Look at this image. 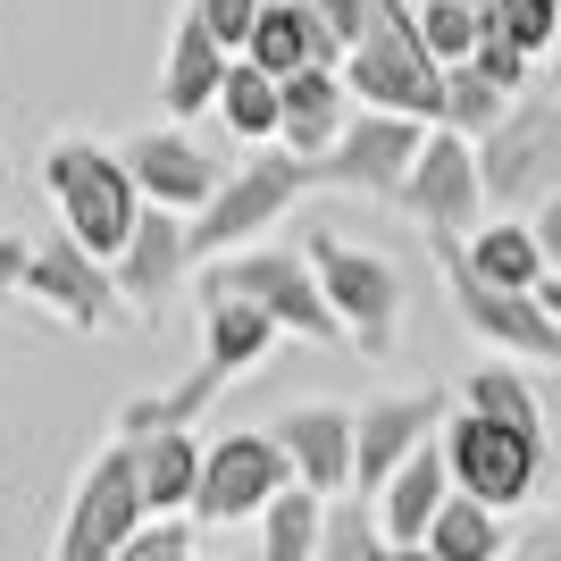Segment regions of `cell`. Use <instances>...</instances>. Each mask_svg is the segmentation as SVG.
Returning <instances> with one entry per match:
<instances>
[{
	"label": "cell",
	"instance_id": "cell-4",
	"mask_svg": "<svg viewBox=\"0 0 561 561\" xmlns=\"http://www.w3.org/2000/svg\"><path fill=\"white\" fill-rule=\"evenodd\" d=\"M302 260H310V277H319V294H328L344 344H360V360H386L394 335H402V268L386 252H360V243L328 234V227L302 234Z\"/></svg>",
	"mask_w": 561,
	"mask_h": 561
},
{
	"label": "cell",
	"instance_id": "cell-40",
	"mask_svg": "<svg viewBox=\"0 0 561 561\" xmlns=\"http://www.w3.org/2000/svg\"><path fill=\"white\" fill-rule=\"evenodd\" d=\"M553 101H561V43H553Z\"/></svg>",
	"mask_w": 561,
	"mask_h": 561
},
{
	"label": "cell",
	"instance_id": "cell-31",
	"mask_svg": "<svg viewBox=\"0 0 561 561\" xmlns=\"http://www.w3.org/2000/svg\"><path fill=\"white\" fill-rule=\"evenodd\" d=\"M319 561H394V545L377 537V512L360 494L328 503V545H319Z\"/></svg>",
	"mask_w": 561,
	"mask_h": 561
},
{
	"label": "cell",
	"instance_id": "cell-23",
	"mask_svg": "<svg viewBox=\"0 0 561 561\" xmlns=\"http://www.w3.org/2000/svg\"><path fill=\"white\" fill-rule=\"evenodd\" d=\"M461 252H469V268H478L494 294H537V285L553 277V268H545V243H537V227H528V218H494V227L469 234Z\"/></svg>",
	"mask_w": 561,
	"mask_h": 561
},
{
	"label": "cell",
	"instance_id": "cell-33",
	"mask_svg": "<svg viewBox=\"0 0 561 561\" xmlns=\"http://www.w3.org/2000/svg\"><path fill=\"white\" fill-rule=\"evenodd\" d=\"M260 9H268V0H193V18L210 25V43L227 50V59H243V50H252V34H260Z\"/></svg>",
	"mask_w": 561,
	"mask_h": 561
},
{
	"label": "cell",
	"instance_id": "cell-13",
	"mask_svg": "<svg viewBox=\"0 0 561 561\" xmlns=\"http://www.w3.org/2000/svg\"><path fill=\"white\" fill-rule=\"evenodd\" d=\"M402 210L420 218L427 234H478L486 227V176H478V142L453 135V126H436L420 151V168H411V185H402Z\"/></svg>",
	"mask_w": 561,
	"mask_h": 561
},
{
	"label": "cell",
	"instance_id": "cell-6",
	"mask_svg": "<svg viewBox=\"0 0 561 561\" xmlns=\"http://www.w3.org/2000/svg\"><path fill=\"white\" fill-rule=\"evenodd\" d=\"M478 176H486V210L503 218H537L561 193V101L553 93H519L512 117L478 142Z\"/></svg>",
	"mask_w": 561,
	"mask_h": 561
},
{
	"label": "cell",
	"instance_id": "cell-30",
	"mask_svg": "<svg viewBox=\"0 0 561 561\" xmlns=\"http://www.w3.org/2000/svg\"><path fill=\"white\" fill-rule=\"evenodd\" d=\"M503 117H512V93H494L478 68H453V84H445V126H453V135L486 142Z\"/></svg>",
	"mask_w": 561,
	"mask_h": 561
},
{
	"label": "cell",
	"instance_id": "cell-14",
	"mask_svg": "<svg viewBox=\"0 0 561 561\" xmlns=\"http://www.w3.org/2000/svg\"><path fill=\"white\" fill-rule=\"evenodd\" d=\"M427 135H436V126H420V117H377V110H360L344 126V142L319 160V176L344 185V193H369V202H402V185H411Z\"/></svg>",
	"mask_w": 561,
	"mask_h": 561
},
{
	"label": "cell",
	"instance_id": "cell-26",
	"mask_svg": "<svg viewBox=\"0 0 561 561\" xmlns=\"http://www.w3.org/2000/svg\"><path fill=\"white\" fill-rule=\"evenodd\" d=\"M218 117H227V135L234 142H277L285 135V84L277 76H260L252 59H234L227 68V93H218Z\"/></svg>",
	"mask_w": 561,
	"mask_h": 561
},
{
	"label": "cell",
	"instance_id": "cell-7",
	"mask_svg": "<svg viewBox=\"0 0 561 561\" xmlns=\"http://www.w3.org/2000/svg\"><path fill=\"white\" fill-rule=\"evenodd\" d=\"M310 185H328L310 160H294V151H260V160H243L227 176V193H218L210 210L193 218V277L210 268V260H227V252H252L260 243V227H277L285 210H294V193H310Z\"/></svg>",
	"mask_w": 561,
	"mask_h": 561
},
{
	"label": "cell",
	"instance_id": "cell-2",
	"mask_svg": "<svg viewBox=\"0 0 561 561\" xmlns=\"http://www.w3.org/2000/svg\"><path fill=\"white\" fill-rule=\"evenodd\" d=\"M43 185L59 193V227H68L101 268H117L126 243H135V227H142V193H135V176H126V160L101 151V142H84V135H50L43 142Z\"/></svg>",
	"mask_w": 561,
	"mask_h": 561
},
{
	"label": "cell",
	"instance_id": "cell-9",
	"mask_svg": "<svg viewBox=\"0 0 561 561\" xmlns=\"http://www.w3.org/2000/svg\"><path fill=\"white\" fill-rule=\"evenodd\" d=\"M18 302L50 310L59 328L76 335H117V328H135V310H126V294H117V277L101 268L84 243H76L68 227H50L34 234V252H25V285H18Z\"/></svg>",
	"mask_w": 561,
	"mask_h": 561
},
{
	"label": "cell",
	"instance_id": "cell-24",
	"mask_svg": "<svg viewBox=\"0 0 561 561\" xmlns=\"http://www.w3.org/2000/svg\"><path fill=\"white\" fill-rule=\"evenodd\" d=\"M277 335L285 328L268 319V310H252V302H210V310H202V360H218L227 377H252Z\"/></svg>",
	"mask_w": 561,
	"mask_h": 561
},
{
	"label": "cell",
	"instance_id": "cell-34",
	"mask_svg": "<svg viewBox=\"0 0 561 561\" xmlns=\"http://www.w3.org/2000/svg\"><path fill=\"white\" fill-rule=\"evenodd\" d=\"M469 68H478V76H486V84H494V93H528V50H512V43H503V34H494V25H486V43H478V59H469Z\"/></svg>",
	"mask_w": 561,
	"mask_h": 561
},
{
	"label": "cell",
	"instance_id": "cell-22",
	"mask_svg": "<svg viewBox=\"0 0 561 561\" xmlns=\"http://www.w3.org/2000/svg\"><path fill=\"white\" fill-rule=\"evenodd\" d=\"M202 436H151L135 445V478H142V512L151 519H193V494H202Z\"/></svg>",
	"mask_w": 561,
	"mask_h": 561
},
{
	"label": "cell",
	"instance_id": "cell-12",
	"mask_svg": "<svg viewBox=\"0 0 561 561\" xmlns=\"http://www.w3.org/2000/svg\"><path fill=\"white\" fill-rule=\"evenodd\" d=\"M117 160H126V176H135L142 210H176V218H202L218 193H227V176H234V168H218L185 126H142V135L117 142Z\"/></svg>",
	"mask_w": 561,
	"mask_h": 561
},
{
	"label": "cell",
	"instance_id": "cell-35",
	"mask_svg": "<svg viewBox=\"0 0 561 561\" xmlns=\"http://www.w3.org/2000/svg\"><path fill=\"white\" fill-rule=\"evenodd\" d=\"M117 561H193V519H151Z\"/></svg>",
	"mask_w": 561,
	"mask_h": 561
},
{
	"label": "cell",
	"instance_id": "cell-17",
	"mask_svg": "<svg viewBox=\"0 0 561 561\" xmlns=\"http://www.w3.org/2000/svg\"><path fill=\"white\" fill-rule=\"evenodd\" d=\"M185 234H193V218H176V210H142V227H135V243H126V260L110 268L135 319H151V310H160L168 294L193 277V243H185Z\"/></svg>",
	"mask_w": 561,
	"mask_h": 561
},
{
	"label": "cell",
	"instance_id": "cell-8",
	"mask_svg": "<svg viewBox=\"0 0 561 561\" xmlns=\"http://www.w3.org/2000/svg\"><path fill=\"white\" fill-rule=\"evenodd\" d=\"M151 528V512H142V478H135V445H101L93 461H84V478H76L68 494V519H59V545H50V561H117L126 545Z\"/></svg>",
	"mask_w": 561,
	"mask_h": 561
},
{
	"label": "cell",
	"instance_id": "cell-37",
	"mask_svg": "<svg viewBox=\"0 0 561 561\" xmlns=\"http://www.w3.org/2000/svg\"><path fill=\"white\" fill-rule=\"evenodd\" d=\"M528 227H537V243H545V268H553V277H561V193H553V202H545L537 218H528Z\"/></svg>",
	"mask_w": 561,
	"mask_h": 561
},
{
	"label": "cell",
	"instance_id": "cell-39",
	"mask_svg": "<svg viewBox=\"0 0 561 561\" xmlns=\"http://www.w3.org/2000/svg\"><path fill=\"white\" fill-rule=\"evenodd\" d=\"M537 561H561V519H553V528L537 537Z\"/></svg>",
	"mask_w": 561,
	"mask_h": 561
},
{
	"label": "cell",
	"instance_id": "cell-25",
	"mask_svg": "<svg viewBox=\"0 0 561 561\" xmlns=\"http://www.w3.org/2000/svg\"><path fill=\"white\" fill-rule=\"evenodd\" d=\"M461 411H478V420H494V427H512V436H528V445H545V402H537V386L519 369H469L461 377Z\"/></svg>",
	"mask_w": 561,
	"mask_h": 561
},
{
	"label": "cell",
	"instance_id": "cell-42",
	"mask_svg": "<svg viewBox=\"0 0 561 561\" xmlns=\"http://www.w3.org/2000/svg\"><path fill=\"white\" fill-rule=\"evenodd\" d=\"M9 185H18V176H9V160H0V193H9Z\"/></svg>",
	"mask_w": 561,
	"mask_h": 561
},
{
	"label": "cell",
	"instance_id": "cell-19",
	"mask_svg": "<svg viewBox=\"0 0 561 561\" xmlns=\"http://www.w3.org/2000/svg\"><path fill=\"white\" fill-rule=\"evenodd\" d=\"M243 59H252L260 76H277V84H294V76H310V68H344V50H335V34L319 25L310 0H268Z\"/></svg>",
	"mask_w": 561,
	"mask_h": 561
},
{
	"label": "cell",
	"instance_id": "cell-5",
	"mask_svg": "<svg viewBox=\"0 0 561 561\" xmlns=\"http://www.w3.org/2000/svg\"><path fill=\"white\" fill-rule=\"evenodd\" d=\"M427 260H436V277L453 294V319H461L478 344H494L503 360H537V369H561V328L553 310L537 294H494L478 268H469L461 234H427Z\"/></svg>",
	"mask_w": 561,
	"mask_h": 561
},
{
	"label": "cell",
	"instance_id": "cell-41",
	"mask_svg": "<svg viewBox=\"0 0 561 561\" xmlns=\"http://www.w3.org/2000/svg\"><path fill=\"white\" fill-rule=\"evenodd\" d=\"M461 9H478V18H486V9H494V0H461Z\"/></svg>",
	"mask_w": 561,
	"mask_h": 561
},
{
	"label": "cell",
	"instance_id": "cell-21",
	"mask_svg": "<svg viewBox=\"0 0 561 561\" xmlns=\"http://www.w3.org/2000/svg\"><path fill=\"white\" fill-rule=\"evenodd\" d=\"M344 126H352V84H344V68H310V76H294L285 84V151L294 160H328L335 142H344Z\"/></svg>",
	"mask_w": 561,
	"mask_h": 561
},
{
	"label": "cell",
	"instance_id": "cell-3",
	"mask_svg": "<svg viewBox=\"0 0 561 561\" xmlns=\"http://www.w3.org/2000/svg\"><path fill=\"white\" fill-rule=\"evenodd\" d=\"M210 302H252V310H268L285 335H302V344H344L328 294L310 277V260L285 252V243H252V252L210 260V268L193 277V310H210Z\"/></svg>",
	"mask_w": 561,
	"mask_h": 561
},
{
	"label": "cell",
	"instance_id": "cell-28",
	"mask_svg": "<svg viewBox=\"0 0 561 561\" xmlns=\"http://www.w3.org/2000/svg\"><path fill=\"white\" fill-rule=\"evenodd\" d=\"M427 553L436 561H503V512L453 494L445 512H436V528H427Z\"/></svg>",
	"mask_w": 561,
	"mask_h": 561
},
{
	"label": "cell",
	"instance_id": "cell-20",
	"mask_svg": "<svg viewBox=\"0 0 561 561\" xmlns=\"http://www.w3.org/2000/svg\"><path fill=\"white\" fill-rule=\"evenodd\" d=\"M227 50L210 43V25L193 18H176V34H168V59H160V110L185 126V117H202V110H218V93H227Z\"/></svg>",
	"mask_w": 561,
	"mask_h": 561
},
{
	"label": "cell",
	"instance_id": "cell-36",
	"mask_svg": "<svg viewBox=\"0 0 561 561\" xmlns=\"http://www.w3.org/2000/svg\"><path fill=\"white\" fill-rule=\"evenodd\" d=\"M310 9H319V25L335 34V50H352L369 34V0H310Z\"/></svg>",
	"mask_w": 561,
	"mask_h": 561
},
{
	"label": "cell",
	"instance_id": "cell-27",
	"mask_svg": "<svg viewBox=\"0 0 561 561\" xmlns=\"http://www.w3.org/2000/svg\"><path fill=\"white\" fill-rule=\"evenodd\" d=\"M319 545H328V503L310 486H285L260 519V561H319Z\"/></svg>",
	"mask_w": 561,
	"mask_h": 561
},
{
	"label": "cell",
	"instance_id": "cell-38",
	"mask_svg": "<svg viewBox=\"0 0 561 561\" xmlns=\"http://www.w3.org/2000/svg\"><path fill=\"white\" fill-rule=\"evenodd\" d=\"M537 302L553 310V328H561V277H545V285H537Z\"/></svg>",
	"mask_w": 561,
	"mask_h": 561
},
{
	"label": "cell",
	"instance_id": "cell-1",
	"mask_svg": "<svg viewBox=\"0 0 561 561\" xmlns=\"http://www.w3.org/2000/svg\"><path fill=\"white\" fill-rule=\"evenodd\" d=\"M344 84H352V101L377 110V117L445 126V84H453V76L427 59L420 9H411V0H369V34L344 50Z\"/></svg>",
	"mask_w": 561,
	"mask_h": 561
},
{
	"label": "cell",
	"instance_id": "cell-18",
	"mask_svg": "<svg viewBox=\"0 0 561 561\" xmlns=\"http://www.w3.org/2000/svg\"><path fill=\"white\" fill-rule=\"evenodd\" d=\"M445 503H453V461H445V436H436V445H427L420 461H402V478H394L386 494H377L369 512H377V537L394 545V553H420Z\"/></svg>",
	"mask_w": 561,
	"mask_h": 561
},
{
	"label": "cell",
	"instance_id": "cell-43",
	"mask_svg": "<svg viewBox=\"0 0 561 561\" xmlns=\"http://www.w3.org/2000/svg\"><path fill=\"white\" fill-rule=\"evenodd\" d=\"M503 561H537V553H503Z\"/></svg>",
	"mask_w": 561,
	"mask_h": 561
},
{
	"label": "cell",
	"instance_id": "cell-15",
	"mask_svg": "<svg viewBox=\"0 0 561 561\" xmlns=\"http://www.w3.org/2000/svg\"><path fill=\"white\" fill-rule=\"evenodd\" d=\"M268 436L294 461V486H310L319 503H344L352 469H360V411L344 402H294L285 420H268Z\"/></svg>",
	"mask_w": 561,
	"mask_h": 561
},
{
	"label": "cell",
	"instance_id": "cell-16",
	"mask_svg": "<svg viewBox=\"0 0 561 561\" xmlns=\"http://www.w3.org/2000/svg\"><path fill=\"white\" fill-rule=\"evenodd\" d=\"M436 427H445V394L427 386V394H377L360 411V469H352V494L377 503V494L402 478V461H420L436 445Z\"/></svg>",
	"mask_w": 561,
	"mask_h": 561
},
{
	"label": "cell",
	"instance_id": "cell-32",
	"mask_svg": "<svg viewBox=\"0 0 561 561\" xmlns=\"http://www.w3.org/2000/svg\"><path fill=\"white\" fill-rule=\"evenodd\" d=\"M486 25H494L512 50H528V59H537V50L561 43V0H494Z\"/></svg>",
	"mask_w": 561,
	"mask_h": 561
},
{
	"label": "cell",
	"instance_id": "cell-29",
	"mask_svg": "<svg viewBox=\"0 0 561 561\" xmlns=\"http://www.w3.org/2000/svg\"><path fill=\"white\" fill-rule=\"evenodd\" d=\"M420 43H427V59L453 76V68H469V59H478L486 18H478V9H461V0H420Z\"/></svg>",
	"mask_w": 561,
	"mask_h": 561
},
{
	"label": "cell",
	"instance_id": "cell-10",
	"mask_svg": "<svg viewBox=\"0 0 561 561\" xmlns=\"http://www.w3.org/2000/svg\"><path fill=\"white\" fill-rule=\"evenodd\" d=\"M294 486V461L268 427H234L202 453V494H193V528H234V519H268V503Z\"/></svg>",
	"mask_w": 561,
	"mask_h": 561
},
{
	"label": "cell",
	"instance_id": "cell-11",
	"mask_svg": "<svg viewBox=\"0 0 561 561\" xmlns=\"http://www.w3.org/2000/svg\"><path fill=\"white\" fill-rule=\"evenodd\" d=\"M445 461H453V494L486 503V512H519V503L537 494V478H545V445L478 420V411L445 420Z\"/></svg>",
	"mask_w": 561,
	"mask_h": 561
}]
</instances>
